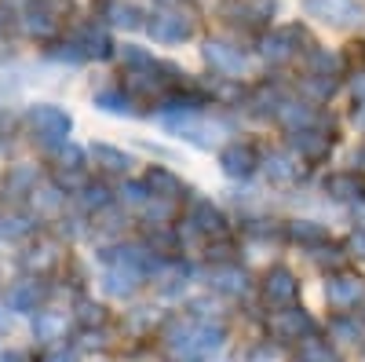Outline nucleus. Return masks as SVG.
I'll list each match as a JSON object with an SVG mask.
<instances>
[{"mask_svg": "<svg viewBox=\"0 0 365 362\" xmlns=\"http://www.w3.org/2000/svg\"><path fill=\"white\" fill-rule=\"evenodd\" d=\"M26 125L34 129V136H37L44 146H58V143L70 139L73 117H70L63 106H55V103H37L34 110L26 114Z\"/></svg>", "mask_w": 365, "mask_h": 362, "instance_id": "obj_1", "label": "nucleus"}, {"mask_svg": "<svg viewBox=\"0 0 365 362\" xmlns=\"http://www.w3.org/2000/svg\"><path fill=\"white\" fill-rule=\"evenodd\" d=\"M303 15L336 29L365 26V4H358V0H303Z\"/></svg>", "mask_w": 365, "mask_h": 362, "instance_id": "obj_2", "label": "nucleus"}, {"mask_svg": "<svg viewBox=\"0 0 365 362\" xmlns=\"http://www.w3.org/2000/svg\"><path fill=\"white\" fill-rule=\"evenodd\" d=\"M70 11L66 0H29L26 15H22V29L37 41H51L63 26V15Z\"/></svg>", "mask_w": 365, "mask_h": 362, "instance_id": "obj_3", "label": "nucleus"}, {"mask_svg": "<svg viewBox=\"0 0 365 362\" xmlns=\"http://www.w3.org/2000/svg\"><path fill=\"white\" fill-rule=\"evenodd\" d=\"M201 55H205V63L216 70L220 77H227V81L249 74V55L241 48H234V44H227V41H205Z\"/></svg>", "mask_w": 365, "mask_h": 362, "instance_id": "obj_4", "label": "nucleus"}, {"mask_svg": "<svg viewBox=\"0 0 365 362\" xmlns=\"http://www.w3.org/2000/svg\"><path fill=\"white\" fill-rule=\"evenodd\" d=\"M146 34L158 44H182V41L194 37V22L179 11H154L146 22Z\"/></svg>", "mask_w": 365, "mask_h": 362, "instance_id": "obj_5", "label": "nucleus"}, {"mask_svg": "<svg viewBox=\"0 0 365 362\" xmlns=\"http://www.w3.org/2000/svg\"><path fill=\"white\" fill-rule=\"evenodd\" d=\"M263 300L278 311V308H289L299 300V282L289 267H270L267 278H263Z\"/></svg>", "mask_w": 365, "mask_h": 362, "instance_id": "obj_6", "label": "nucleus"}, {"mask_svg": "<svg viewBox=\"0 0 365 362\" xmlns=\"http://www.w3.org/2000/svg\"><path fill=\"white\" fill-rule=\"evenodd\" d=\"M143 282H146V275H143V271H135V267L103 263V278H99V286H103V293H106V296L128 300V296H135V293L143 289Z\"/></svg>", "mask_w": 365, "mask_h": 362, "instance_id": "obj_7", "label": "nucleus"}, {"mask_svg": "<svg viewBox=\"0 0 365 362\" xmlns=\"http://www.w3.org/2000/svg\"><path fill=\"white\" fill-rule=\"evenodd\" d=\"M270 326H274V333H278L282 341H303V337H314V333H318L314 318L303 311V308H296V304L278 308V315H274Z\"/></svg>", "mask_w": 365, "mask_h": 362, "instance_id": "obj_8", "label": "nucleus"}, {"mask_svg": "<svg viewBox=\"0 0 365 362\" xmlns=\"http://www.w3.org/2000/svg\"><path fill=\"white\" fill-rule=\"evenodd\" d=\"M329 150H332V132H322L314 125L292 132V154L303 161H322V158H329Z\"/></svg>", "mask_w": 365, "mask_h": 362, "instance_id": "obj_9", "label": "nucleus"}, {"mask_svg": "<svg viewBox=\"0 0 365 362\" xmlns=\"http://www.w3.org/2000/svg\"><path fill=\"white\" fill-rule=\"evenodd\" d=\"M187 227L197 231V234H205V238H220V234H227V220H223V213H220V208L212 205L208 198H197V201L190 205Z\"/></svg>", "mask_w": 365, "mask_h": 362, "instance_id": "obj_10", "label": "nucleus"}, {"mask_svg": "<svg viewBox=\"0 0 365 362\" xmlns=\"http://www.w3.org/2000/svg\"><path fill=\"white\" fill-rule=\"evenodd\" d=\"M259 158H256V150L249 143H230L220 150V169L230 176V179H249L256 172Z\"/></svg>", "mask_w": 365, "mask_h": 362, "instance_id": "obj_11", "label": "nucleus"}, {"mask_svg": "<svg viewBox=\"0 0 365 362\" xmlns=\"http://www.w3.org/2000/svg\"><path fill=\"white\" fill-rule=\"evenodd\" d=\"M41 300H44V286H41L37 278H22V282H11V286H8L4 304H8V311L34 315V311L41 308Z\"/></svg>", "mask_w": 365, "mask_h": 362, "instance_id": "obj_12", "label": "nucleus"}, {"mask_svg": "<svg viewBox=\"0 0 365 362\" xmlns=\"http://www.w3.org/2000/svg\"><path fill=\"white\" fill-rule=\"evenodd\" d=\"M296 41H303L299 29H274V34H267L259 41V55L267 63H289L296 55Z\"/></svg>", "mask_w": 365, "mask_h": 362, "instance_id": "obj_13", "label": "nucleus"}, {"mask_svg": "<svg viewBox=\"0 0 365 362\" xmlns=\"http://www.w3.org/2000/svg\"><path fill=\"white\" fill-rule=\"evenodd\" d=\"M325 296H329L332 308L347 311V308H358V300L365 296V286H361V278H354V275H332L329 286H325Z\"/></svg>", "mask_w": 365, "mask_h": 362, "instance_id": "obj_14", "label": "nucleus"}, {"mask_svg": "<svg viewBox=\"0 0 365 362\" xmlns=\"http://www.w3.org/2000/svg\"><path fill=\"white\" fill-rule=\"evenodd\" d=\"M208 286L223 296H245L249 293V275L237 263H220L208 271Z\"/></svg>", "mask_w": 365, "mask_h": 362, "instance_id": "obj_15", "label": "nucleus"}, {"mask_svg": "<svg viewBox=\"0 0 365 362\" xmlns=\"http://www.w3.org/2000/svg\"><path fill=\"white\" fill-rule=\"evenodd\" d=\"M325 194L336 201H361L365 198V183L358 172H332L325 179Z\"/></svg>", "mask_w": 365, "mask_h": 362, "instance_id": "obj_16", "label": "nucleus"}, {"mask_svg": "<svg viewBox=\"0 0 365 362\" xmlns=\"http://www.w3.org/2000/svg\"><path fill=\"white\" fill-rule=\"evenodd\" d=\"M267 176L274 179V183H296V179L303 176V165L296 154H285V150H274V154L267 158Z\"/></svg>", "mask_w": 365, "mask_h": 362, "instance_id": "obj_17", "label": "nucleus"}, {"mask_svg": "<svg viewBox=\"0 0 365 362\" xmlns=\"http://www.w3.org/2000/svg\"><path fill=\"white\" fill-rule=\"evenodd\" d=\"M146 187H150V194H158V198H179V194H187V187H182V179L175 176V172H168V169H161V165H154L146 172Z\"/></svg>", "mask_w": 365, "mask_h": 362, "instance_id": "obj_18", "label": "nucleus"}, {"mask_svg": "<svg viewBox=\"0 0 365 362\" xmlns=\"http://www.w3.org/2000/svg\"><path fill=\"white\" fill-rule=\"evenodd\" d=\"M103 19L110 26H120V29H139L146 26L143 22V11L135 4H125V0H103Z\"/></svg>", "mask_w": 365, "mask_h": 362, "instance_id": "obj_19", "label": "nucleus"}, {"mask_svg": "<svg viewBox=\"0 0 365 362\" xmlns=\"http://www.w3.org/2000/svg\"><path fill=\"white\" fill-rule=\"evenodd\" d=\"M77 44L84 48V55H88V59H110V55H113V41H110V34H106L103 26H96V22L81 29Z\"/></svg>", "mask_w": 365, "mask_h": 362, "instance_id": "obj_20", "label": "nucleus"}, {"mask_svg": "<svg viewBox=\"0 0 365 362\" xmlns=\"http://www.w3.org/2000/svg\"><path fill=\"white\" fill-rule=\"evenodd\" d=\"M34 333H37V341H63L66 337V315L63 311H41L37 308Z\"/></svg>", "mask_w": 365, "mask_h": 362, "instance_id": "obj_21", "label": "nucleus"}, {"mask_svg": "<svg viewBox=\"0 0 365 362\" xmlns=\"http://www.w3.org/2000/svg\"><path fill=\"white\" fill-rule=\"evenodd\" d=\"M96 106L103 114H113V117H132L135 106H132V96L120 92V88H103V92H96Z\"/></svg>", "mask_w": 365, "mask_h": 362, "instance_id": "obj_22", "label": "nucleus"}, {"mask_svg": "<svg viewBox=\"0 0 365 362\" xmlns=\"http://www.w3.org/2000/svg\"><path fill=\"white\" fill-rule=\"evenodd\" d=\"M278 121H282L289 132H296V129L314 125L318 114H314V106H307V103H282V106H278Z\"/></svg>", "mask_w": 365, "mask_h": 362, "instance_id": "obj_23", "label": "nucleus"}, {"mask_svg": "<svg viewBox=\"0 0 365 362\" xmlns=\"http://www.w3.org/2000/svg\"><path fill=\"white\" fill-rule=\"evenodd\" d=\"M289 238L299 241V246H307V249H314V246H322V241H329V231L318 220H292L289 223Z\"/></svg>", "mask_w": 365, "mask_h": 362, "instance_id": "obj_24", "label": "nucleus"}, {"mask_svg": "<svg viewBox=\"0 0 365 362\" xmlns=\"http://www.w3.org/2000/svg\"><path fill=\"white\" fill-rule=\"evenodd\" d=\"M22 263L29 271H37V275H44V271H51L58 263V246H55V241H41V246H34L22 256Z\"/></svg>", "mask_w": 365, "mask_h": 362, "instance_id": "obj_25", "label": "nucleus"}, {"mask_svg": "<svg viewBox=\"0 0 365 362\" xmlns=\"http://www.w3.org/2000/svg\"><path fill=\"white\" fill-rule=\"evenodd\" d=\"M91 158H96L103 169H110V172H128L132 169V158L125 154V150L110 146V143H96L91 146Z\"/></svg>", "mask_w": 365, "mask_h": 362, "instance_id": "obj_26", "label": "nucleus"}, {"mask_svg": "<svg viewBox=\"0 0 365 362\" xmlns=\"http://www.w3.org/2000/svg\"><path fill=\"white\" fill-rule=\"evenodd\" d=\"M329 337L340 341V344H358L361 341V322L351 318V315H336L329 322Z\"/></svg>", "mask_w": 365, "mask_h": 362, "instance_id": "obj_27", "label": "nucleus"}, {"mask_svg": "<svg viewBox=\"0 0 365 362\" xmlns=\"http://www.w3.org/2000/svg\"><path fill=\"white\" fill-rule=\"evenodd\" d=\"M344 70V59L329 48H314L311 51V74H322V77H340Z\"/></svg>", "mask_w": 365, "mask_h": 362, "instance_id": "obj_28", "label": "nucleus"}, {"mask_svg": "<svg viewBox=\"0 0 365 362\" xmlns=\"http://www.w3.org/2000/svg\"><path fill=\"white\" fill-rule=\"evenodd\" d=\"M110 201L113 198H110V191L103 183H84V191H81V208L84 213H103Z\"/></svg>", "mask_w": 365, "mask_h": 362, "instance_id": "obj_29", "label": "nucleus"}, {"mask_svg": "<svg viewBox=\"0 0 365 362\" xmlns=\"http://www.w3.org/2000/svg\"><path fill=\"white\" fill-rule=\"evenodd\" d=\"M34 187H37V172L29 165H15L8 176V191L11 194H34Z\"/></svg>", "mask_w": 365, "mask_h": 362, "instance_id": "obj_30", "label": "nucleus"}, {"mask_svg": "<svg viewBox=\"0 0 365 362\" xmlns=\"http://www.w3.org/2000/svg\"><path fill=\"white\" fill-rule=\"evenodd\" d=\"M299 358H303V362H336L332 348H329L325 341H318V337H303V344H299Z\"/></svg>", "mask_w": 365, "mask_h": 362, "instance_id": "obj_31", "label": "nucleus"}, {"mask_svg": "<svg viewBox=\"0 0 365 362\" xmlns=\"http://www.w3.org/2000/svg\"><path fill=\"white\" fill-rule=\"evenodd\" d=\"M120 59H125L128 70H154V66H158V59L150 55V51H143V48H135V44L120 48Z\"/></svg>", "mask_w": 365, "mask_h": 362, "instance_id": "obj_32", "label": "nucleus"}, {"mask_svg": "<svg viewBox=\"0 0 365 362\" xmlns=\"http://www.w3.org/2000/svg\"><path fill=\"white\" fill-rule=\"evenodd\" d=\"M120 201L132 205V208H143V205L150 201V187H146V179H143V183H139V179H128V183L120 187Z\"/></svg>", "mask_w": 365, "mask_h": 362, "instance_id": "obj_33", "label": "nucleus"}, {"mask_svg": "<svg viewBox=\"0 0 365 362\" xmlns=\"http://www.w3.org/2000/svg\"><path fill=\"white\" fill-rule=\"evenodd\" d=\"M285 99L278 96V92H270V88H263V92L259 96H252V114H259V117H267V114H274V117H278V106H282Z\"/></svg>", "mask_w": 365, "mask_h": 362, "instance_id": "obj_34", "label": "nucleus"}, {"mask_svg": "<svg viewBox=\"0 0 365 362\" xmlns=\"http://www.w3.org/2000/svg\"><path fill=\"white\" fill-rule=\"evenodd\" d=\"M55 150H58V165H63V169L77 172V169L84 165V150H81V146H73L70 139H66V143H58Z\"/></svg>", "mask_w": 365, "mask_h": 362, "instance_id": "obj_35", "label": "nucleus"}, {"mask_svg": "<svg viewBox=\"0 0 365 362\" xmlns=\"http://www.w3.org/2000/svg\"><path fill=\"white\" fill-rule=\"evenodd\" d=\"M77 318L84 322V326H103V304H96V300H88V296H81L77 300Z\"/></svg>", "mask_w": 365, "mask_h": 362, "instance_id": "obj_36", "label": "nucleus"}, {"mask_svg": "<svg viewBox=\"0 0 365 362\" xmlns=\"http://www.w3.org/2000/svg\"><path fill=\"white\" fill-rule=\"evenodd\" d=\"M307 92L314 99H329L332 92H336V77H322V74H311L307 77Z\"/></svg>", "mask_w": 365, "mask_h": 362, "instance_id": "obj_37", "label": "nucleus"}, {"mask_svg": "<svg viewBox=\"0 0 365 362\" xmlns=\"http://www.w3.org/2000/svg\"><path fill=\"white\" fill-rule=\"evenodd\" d=\"M34 205H41L44 213H55V208L63 205V191H58V187H44V191H37V187H34Z\"/></svg>", "mask_w": 365, "mask_h": 362, "instance_id": "obj_38", "label": "nucleus"}, {"mask_svg": "<svg viewBox=\"0 0 365 362\" xmlns=\"http://www.w3.org/2000/svg\"><path fill=\"white\" fill-rule=\"evenodd\" d=\"M29 231H34V220H26V216H11L0 223V238H22Z\"/></svg>", "mask_w": 365, "mask_h": 362, "instance_id": "obj_39", "label": "nucleus"}, {"mask_svg": "<svg viewBox=\"0 0 365 362\" xmlns=\"http://www.w3.org/2000/svg\"><path fill=\"white\" fill-rule=\"evenodd\" d=\"M150 246H154V253H172L175 249V238L168 231H161V223H158V231H150Z\"/></svg>", "mask_w": 365, "mask_h": 362, "instance_id": "obj_40", "label": "nucleus"}, {"mask_svg": "<svg viewBox=\"0 0 365 362\" xmlns=\"http://www.w3.org/2000/svg\"><path fill=\"white\" fill-rule=\"evenodd\" d=\"M347 249H351V256L365 260V227H358V231L347 238Z\"/></svg>", "mask_w": 365, "mask_h": 362, "instance_id": "obj_41", "label": "nucleus"}, {"mask_svg": "<svg viewBox=\"0 0 365 362\" xmlns=\"http://www.w3.org/2000/svg\"><path fill=\"white\" fill-rule=\"evenodd\" d=\"M351 88H354V99H358V103H365V70H358V74H354Z\"/></svg>", "mask_w": 365, "mask_h": 362, "instance_id": "obj_42", "label": "nucleus"}, {"mask_svg": "<svg viewBox=\"0 0 365 362\" xmlns=\"http://www.w3.org/2000/svg\"><path fill=\"white\" fill-rule=\"evenodd\" d=\"M44 362H77V351H66V348H58V351H51Z\"/></svg>", "mask_w": 365, "mask_h": 362, "instance_id": "obj_43", "label": "nucleus"}, {"mask_svg": "<svg viewBox=\"0 0 365 362\" xmlns=\"http://www.w3.org/2000/svg\"><path fill=\"white\" fill-rule=\"evenodd\" d=\"M354 216H358V223L365 227V198H361V201H354Z\"/></svg>", "mask_w": 365, "mask_h": 362, "instance_id": "obj_44", "label": "nucleus"}, {"mask_svg": "<svg viewBox=\"0 0 365 362\" xmlns=\"http://www.w3.org/2000/svg\"><path fill=\"white\" fill-rule=\"evenodd\" d=\"M0 362H26V355H19V351H8V355H0Z\"/></svg>", "mask_w": 365, "mask_h": 362, "instance_id": "obj_45", "label": "nucleus"}, {"mask_svg": "<svg viewBox=\"0 0 365 362\" xmlns=\"http://www.w3.org/2000/svg\"><path fill=\"white\" fill-rule=\"evenodd\" d=\"M4 26H8V19H4V8H0V34H4Z\"/></svg>", "mask_w": 365, "mask_h": 362, "instance_id": "obj_46", "label": "nucleus"}, {"mask_svg": "<svg viewBox=\"0 0 365 362\" xmlns=\"http://www.w3.org/2000/svg\"><path fill=\"white\" fill-rule=\"evenodd\" d=\"M361 318H365V315H361Z\"/></svg>", "mask_w": 365, "mask_h": 362, "instance_id": "obj_47", "label": "nucleus"}]
</instances>
